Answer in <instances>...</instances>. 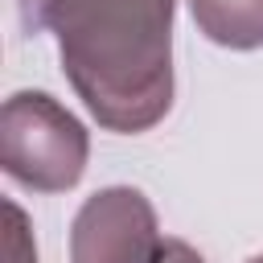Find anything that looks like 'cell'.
Here are the masks:
<instances>
[{
    "mask_svg": "<svg viewBox=\"0 0 263 263\" xmlns=\"http://www.w3.org/2000/svg\"><path fill=\"white\" fill-rule=\"evenodd\" d=\"M177 0H37L25 29H53L62 70L107 132H148L173 107Z\"/></svg>",
    "mask_w": 263,
    "mask_h": 263,
    "instance_id": "6da1fadb",
    "label": "cell"
},
{
    "mask_svg": "<svg viewBox=\"0 0 263 263\" xmlns=\"http://www.w3.org/2000/svg\"><path fill=\"white\" fill-rule=\"evenodd\" d=\"M90 156L86 127L45 90H16L0 111V164L37 193H66L82 181Z\"/></svg>",
    "mask_w": 263,
    "mask_h": 263,
    "instance_id": "7a4b0ae2",
    "label": "cell"
},
{
    "mask_svg": "<svg viewBox=\"0 0 263 263\" xmlns=\"http://www.w3.org/2000/svg\"><path fill=\"white\" fill-rule=\"evenodd\" d=\"M164 234L152 201L132 185L99 189L70 226V263H152Z\"/></svg>",
    "mask_w": 263,
    "mask_h": 263,
    "instance_id": "3957f363",
    "label": "cell"
},
{
    "mask_svg": "<svg viewBox=\"0 0 263 263\" xmlns=\"http://www.w3.org/2000/svg\"><path fill=\"white\" fill-rule=\"evenodd\" d=\"M197 29L226 49L263 45V0H189Z\"/></svg>",
    "mask_w": 263,
    "mask_h": 263,
    "instance_id": "277c9868",
    "label": "cell"
},
{
    "mask_svg": "<svg viewBox=\"0 0 263 263\" xmlns=\"http://www.w3.org/2000/svg\"><path fill=\"white\" fill-rule=\"evenodd\" d=\"M4 214H8V263H37V251H33L25 214L12 201H4Z\"/></svg>",
    "mask_w": 263,
    "mask_h": 263,
    "instance_id": "5b68a950",
    "label": "cell"
},
{
    "mask_svg": "<svg viewBox=\"0 0 263 263\" xmlns=\"http://www.w3.org/2000/svg\"><path fill=\"white\" fill-rule=\"evenodd\" d=\"M152 263H205V259H201V255H197L185 238H164Z\"/></svg>",
    "mask_w": 263,
    "mask_h": 263,
    "instance_id": "8992f818",
    "label": "cell"
},
{
    "mask_svg": "<svg viewBox=\"0 0 263 263\" xmlns=\"http://www.w3.org/2000/svg\"><path fill=\"white\" fill-rule=\"evenodd\" d=\"M16 4H21V21H25V16H29L33 8H37V0H16Z\"/></svg>",
    "mask_w": 263,
    "mask_h": 263,
    "instance_id": "52a82bcc",
    "label": "cell"
},
{
    "mask_svg": "<svg viewBox=\"0 0 263 263\" xmlns=\"http://www.w3.org/2000/svg\"><path fill=\"white\" fill-rule=\"evenodd\" d=\"M247 263H263V255H255V259H247Z\"/></svg>",
    "mask_w": 263,
    "mask_h": 263,
    "instance_id": "ba28073f",
    "label": "cell"
}]
</instances>
